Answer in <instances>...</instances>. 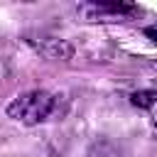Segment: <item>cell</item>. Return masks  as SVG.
Here are the masks:
<instances>
[{"label":"cell","mask_w":157,"mask_h":157,"mask_svg":"<svg viewBox=\"0 0 157 157\" xmlns=\"http://www.w3.org/2000/svg\"><path fill=\"white\" fill-rule=\"evenodd\" d=\"M56 108H59V96L37 88V91H27V93L17 96L7 105V115L25 125H37V123L49 120L56 113Z\"/></svg>","instance_id":"cell-1"},{"label":"cell","mask_w":157,"mask_h":157,"mask_svg":"<svg viewBox=\"0 0 157 157\" xmlns=\"http://www.w3.org/2000/svg\"><path fill=\"white\" fill-rule=\"evenodd\" d=\"M76 12L88 22H123L137 15V5L128 2H83L76 7Z\"/></svg>","instance_id":"cell-2"},{"label":"cell","mask_w":157,"mask_h":157,"mask_svg":"<svg viewBox=\"0 0 157 157\" xmlns=\"http://www.w3.org/2000/svg\"><path fill=\"white\" fill-rule=\"evenodd\" d=\"M37 49H39L42 54H47L49 59H69V56L74 54L71 44H66L64 39H44V42L37 44Z\"/></svg>","instance_id":"cell-3"},{"label":"cell","mask_w":157,"mask_h":157,"mask_svg":"<svg viewBox=\"0 0 157 157\" xmlns=\"http://www.w3.org/2000/svg\"><path fill=\"white\" fill-rule=\"evenodd\" d=\"M155 98H157L155 91H135V93L130 96V101H132L135 105H140V108H152V105H155Z\"/></svg>","instance_id":"cell-4"}]
</instances>
